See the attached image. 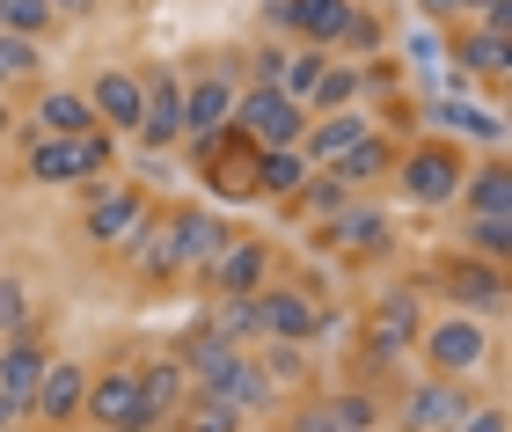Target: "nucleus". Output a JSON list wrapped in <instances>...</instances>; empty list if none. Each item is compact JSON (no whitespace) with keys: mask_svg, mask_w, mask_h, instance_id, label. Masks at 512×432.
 I'll use <instances>...</instances> for the list:
<instances>
[{"mask_svg":"<svg viewBox=\"0 0 512 432\" xmlns=\"http://www.w3.org/2000/svg\"><path fill=\"white\" fill-rule=\"evenodd\" d=\"M110 169H118V140H110V132L30 140V154H22V176H30V184H81V191H96Z\"/></svg>","mask_w":512,"mask_h":432,"instance_id":"nucleus-1","label":"nucleus"},{"mask_svg":"<svg viewBox=\"0 0 512 432\" xmlns=\"http://www.w3.org/2000/svg\"><path fill=\"white\" fill-rule=\"evenodd\" d=\"M461 176H469V154L454 140H417L395 154V191H403V206H454L461 198Z\"/></svg>","mask_w":512,"mask_h":432,"instance_id":"nucleus-2","label":"nucleus"},{"mask_svg":"<svg viewBox=\"0 0 512 432\" xmlns=\"http://www.w3.org/2000/svg\"><path fill=\"white\" fill-rule=\"evenodd\" d=\"M242 88H249L242 81V52L191 66V81H183V140H213V132H227Z\"/></svg>","mask_w":512,"mask_h":432,"instance_id":"nucleus-3","label":"nucleus"},{"mask_svg":"<svg viewBox=\"0 0 512 432\" xmlns=\"http://www.w3.org/2000/svg\"><path fill=\"white\" fill-rule=\"evenodd\" d=\"M491 330L476 323V315H439V323H425L417 330V359H425V374H439V381H469V374H483L491 367Z\"/></svg>","mask_w":512,"mask_h":432,"instance_id":"nucleus-4","label":"nucleus"},{"mask_svg":"<svg viewBox=\"0 0 512 432\" xmlns=\"http://www.w3.org/2000/svg\"><path fill=\"white\" fill-rule=\"evenodd\" d=\"M417 330H425V301H417V286H388L374 301V315H366V367L395 374V367H403V352H417Z\"/></svg>","mask_w":512,"mask_h":432,"instance_id":"nucleus-5","label":"nucleus"},{"mask_svg":"<svg viewBox=\"0 0 512 432\" xmlns=\"http://www.w3.org/2000/svg\"><path fill=\"white\" fill-rule=\"evenodd\" d=\"M227 125H235L256 154H286V147H300V132H308V110H300L286 88H242Z\"/></svg>","mask_w":512,"mask_h":432,"instance_id":"nucleus-6","label":"nucleus"},{"mask_svg":"<svg viewBox=\"0 0 512 432\" xmlns=\"http://www.w3.org/2000/svg\"><path fill=\"white\" fill-rule=\"evenodd\" d=\"M81 418L96 425V432H161V418L147 411V389H139V367H103V374H88Z\"/></svg>","mask_w":512,"mask_h":432,"instance_id":"nucleus-7","label":"nucleus"},{"mask_svg":"<svg viewBox=\"0 0 512 432\" xmlns=\"http://www.w3.org/2000/svg\"><path fill=\"white\" fill-rule=\"evenodd\" d=\"M191 147H198V176L213 184V198H227V206L256 198V169H264V154H256L235 125L213 132V140H191Z\"/></svg>","mask_w":512,"mask_h":432,"instance_id":"nucleus-8","label":"nucleus"},{"mask_svg":"<svg viewBox=\"0 0 512 432\" xmlns=\"http://www.w3.org/2000/svg\"><path fill=\"white\" fill-rule=\"evenodd\" d=\"M161 242H169V257H176V279L183 271H205L220 257L227 242H235V227H227L213 206H176L169 220H161Z\"/></svg>","mask_w":512,"mask_h":432,"instance_id":"nucleus-9","label":"nucleus"},{"mask_svg":"<svg viewBox=\"0 0 512 432\" xmlns=\"http://www.w3.org/2000/svg\"><path fill=\"white\" fill-rule=\"evenodd\" d=\"M249 308H256V337H264V345H308L322 330L315 293H300V286H256Z\"/></svg>","mask_w":512,"mask_h":432,"instance_id":"nucleus-10","label":"nucleus"},{"mask_svg":"<svg viewBox=\"0 0 512 432\" xmlns=\"http://www.w3.org/2000/svg\"><path fill=\"white\" fill-rule=\"evenodd\" d=\"M147 191H132V184H96L88 191V206H81V235L88 242H103V249H125L139 227H147Z\"/></svg>","mask_w":512,"mask_h":432,"instance_id":"nucleus-11","label":"nucleus"},{"mask_svg":"<svg viewBox=\"0 0 512 432\" xmlns=\"http://www.w3.org/2000/svg\"><path fill=\"white\" fill-rule=\"evenodd\" d=\"M198 279H205V293H213V301H249V293L271 279V242H264V235H235L213 264L198 271Z\"/></svg>","mask_w":512,"mask_h":432,"instance_id":"nucleus-12","label":"nucleus"},{"mask_svg":"<svg viewBox=\"0 0 512 432\" xmlns=\"http://www.w3.org/2000/svg\"><path fill=\"white\" fill-rule=\"evenodd\" d=\"M139 81H147V103H139V132L132 140L147 154H169L183 140V74L176 66H154V74H139Z\"/></svg>","mask_w":512,"mask_h":432,"instance_id":"nucleus-13","label":"nucleus"},{"mask_svg":"<svg viewBox=\"0 0 512 432\" xmlns=\"http://www.w3.org/2000/svg\"><path fill=\"white\" fill-rule=\"evenodd\" d=\"M447 59H454V96H469V88H505V66H512V52H505V37L498 30H454V44H447Z\"/></svg>","mask_w":512,"mask_h":432,"instance_id":"nucleus-14","label":"nucleus"},{"mask_svg":"<svg viewBox=\"0 0 512 432\" xmlns=\"http://www.w3.org/2000/svg\"><path fill=\"white\" fill-rule=\"evenodd\" d=\"M461 411H476V403H469V381H439V374L410 381V389H403V403H395L403 432H447Z\"/></svg>","mask_w":512,"mask_h":432,"instance_id":"nucleus-15","label":"nucleus"},{"mask_svg":"<svg viewBox=\"0 0 512 432\" xmlns=\"http://www.w3.org/2000/svg\"><path fill=\"white\" fill-rule=\"evenodd\" d=\"M88 110H96V125L118 140V132H139V103H147V81L132 74V66H96V81L81 88Z\"/></svg>","mask_w":512,"mask_h":432,"instance_id":"nucleus-16","label":"nucleus"},{"mask_svg":"<svg viewBox=\"0 0 512 432\" xmlns=\"http://www.w3.org/2000/svg\"><path fill=\"white\" fill-rule=\"evenodd\" d=\"M439 286H447V301H461L454 315H498L505 308V264H483V257H447L439 264Z\"/></svg>","mask_w":512,"mask_h":432,"instance_id":"nucleus-17","label":"nucleus"},{"mask_svg":"<svg viewBox=\"0 0 512 432\" xmlns=\"http://www.w3.org/2000/svg\"><path fill=\"white\" fill-rule=\"evenodd\" d=\"M388 242H395V227L381 206H366V198H352L337 220H322V249L330 257H388Z\"/></svg>","mask_w":512,"mask_h":432,"instance_id":"nucleus-18","label":"nucleus"},{"mask_svg":"<svg viewBox=\"0 0 512 432\" xmlns=\"http://www.w3.org/2000/svg\"><path fill=\"white\" fill-rule=\"evenodd\" d=\"M366 132H381V118L374 110H337V118H308V132H300V162L308 169H330V162H344Z\"/></svg>","mask_w":512,"mask_h":432,"instance_id":"nucleus-19","label":"nucleus"},{"mask_svg":"<svg viewBox=\"0 0 512 432\" xmlns=\"http://www.w3.org/2000/svg\"><path fill=\"white\" fill-rule=\"evenodd\" d=\"M44 367H52V345H44L37 330H22V337H0V396H8L22 418H30V396H37Z\"/></svg>","mask_w":512,"mask_h":432,"instance_id":"nucleus-20","label":"nucleus"},{"mask_svg":"<svg viewBox=\"0 0 512 432\" xmlns=\"http://www.w3.org/2000/svg\"><path fill=\"white\" fill-rule=\"evenodd\" d=\"M81 403H88V367H81V359H59V352H52V367H44L37 396H30V418H44V425H74Z\"/></svg>","mask_w":512,"mask_h":432,"instance_id":"nucleus-21","label":"nucleus"},{"mask_svg":"<svg viewBox=\"0 0 512 432\" xmlns=\"http://www.w3.org/2000/svg\"><path fill=\"white\" fill-rule=\"evenodd\" d=\"M461 213L512 220V169H505V154H483V162L461 176Z\"/></svg>","mask_w":512,"mask_h":432,"instance_id":"nucleus-22","label":"nucleus"},{"mask_svg":"<svg viewBox=\"0 0 512 432\" xmlns=\"http://www.w3.org/2000/svg\"><path fill=\"white\" fill-rule=\"evenodd\" d=\"M74 132H103L81 88H44L37 96V132L30 140H74Z\"/></svg>","mask_w":512,"mask_h":432,"instance_id":"nucleus-23","label":"nucleus"},{"mask_svg":"<svg viewBox=\"0 0 512 432\" xmlns=\"http://www.w3.org/2000/svg\"><path fill=\"white\" fill-rule=\"evenodd\" d=\"M337 110H366V66L352 59H330L322 81L308 88V118H337Z\"/></svg>","mask_w":512,"mask_h":432,"instance_id":"nucleus-24","label":"nucleus"},{"mask_svg":"<svg viewBox=\"0 0 512 432\" xmlns=\"http://www.w3.org/2000/svg\"><path fill=\"white\" fill-rule=\"evenodd\" d=\"M395 132H366V140L344 154V162H330V176L337 184H352V191H366V184H381V176H395Z\"/></svg>","mask_w":512,"mask_h":432,"instance_id":"nucleus-25","label":"nucleus"},{"mask_svg":"<svg viewBox=\"0 0 512 432\" xmlns=\"http://www.w3.org/2000/svg\"><path fill=\"white\" fill-rule=\"evenodd\" d=\"M139 389H147V411H154L161 425H169V418L183 411V403H191V374H183V352H176V359L161 352L154 367H139Z\"/></svg>","mask_w":512,"mask_h":432,"instance_id":"nucleus-26","label":"nucleus"},{"mask_svg":"<svg viewBox=\"0 0 512 432\" xmlns=\"http://www.w3.org/2000/svg\"><path fill=\"white\" fill-rule=\"evenodd\" d=\"M381 44H388V22H381V8H366V0H359L330 59H352V66H366V59H381Z\"/></svg>","mask_w":512,"mask_h":432,"instance_id":"nucleus-27","label":"nucleus"},{"mask_svg":"<svg viewBox=\"0 0 512 432\" xmlns=\"http://www.w3.org/2000/svg\"><path fill=\"white\" fill-rule=\"evenodd\" d=\"M439 118H447L454 132H461V140H476L483 154H505V118H498V110H476V103H447V110H439Z\"/></svg>","mask_w":512,"mask_h":432,"instance_id":"nucleus-28","label":"nucleus"},{"mask_svg":"<svg viewBox=\"0 0 512 432\" xmlns=\"http://www.w3.org/2000/svg\"><path fill=\"white\" fill-rule=\"evenodd\" d=\"M352 198H359L352 184H337V176H330V169H315V176H308V184H300V191H293V213H308V220H337L344 206H352Z\"/></svg>","mask_w":512,"mask_h":432,"instance_id":"nucleus-29","label":"nucleus"},{"mask_svg":"<svg viewBox=\"0 0 512 432\" xmlns=\"http://www.w3.org/2000/svg\"><path fill=\"white\" fill-rule=\"evenodd\" d=\"M461 257L505 264V257H512V220H491V213H469V220H461Z\"/></svg>","mask_w":512,"mask_h":432,"instance_id":"nucleus-30","label":"nucleus"},{"mask_svg":"<svg viewBox=\"0 0 512 432\" xmlns=\"http://www.w3.org/2000/svg\"><path fill=\"white\" fill-rule=\"evenodd\" d=\"M308 162H300V147H286V154H264V169H256V198H293L300 184H308Z\"/></svg>","mask_w":512,"mask_h":432,"instance_id":"nucleus-31","label":"nucleus"},{"mask_svg":"<svg viewBox=\"0 0 512 432\" xmlns=\"http://www.w3.org/2000/svg\"><path fill=\"white\" fill-rule=\"evenodd\" d=\"M52 22H59L52 0H0V30H8V37L44 44V37H52Z\"/></svg>","mask_w":512,"mask_h":432,"instance_id":"nucleus-32","label":"nucleus"},{"mask_svg":"<svg viewBox=\"0 0 512 432\" xmlns=\"http://www.w3.org/2000/svg\"><path fill=\"white\" fill-rule=\"evenodd\" d=\"M322 66H330V52H308V44H293V52H286V74H278V88H286V96L308 110V88L322 81Z\"/></svg>","mask_w":512,"mask_h":432,"instance_id":"nucleus-33","label":"nucleus"},{"mask_svg":"<svg viewBox=\"0 0 512 432\" xmlns=\"http://www.w3.org/2000/svg\"><path fill=\"white\" fill-rule=\"evenodd\" d=\"M205 330H213L220 345H249V337H256V308L249 301H220L213 315H205Z\"/></svg>","mask_w":512,"mask_h":432,"instance_id":"nucleus-34","label":"nucleus"},{"mask_svg":"<svg viewBox=\"0 0 512 432\" xmlns=\"http://www.w3.org/2000/svg\"><path fill=\"white\" fill-rule=\"evenodd\" d=\"M30 330V286L15 271H0V337H22Z\"/></svg>","mask_w":512,"mask_h":432,"instance_id":"nucleus-35","label":"nucleus"},{"mask_svg":"<svg viewBox=\"0 0 512 432\" xmlns=\"http://www.w3.org/2000/svg\"><path fill=\"white\" fill-rule=\"evenodd\" d=\"M176 432H242V418L227 411V403H213V396H191V418H169Z\"/></svg>","mask_w":512,"mask_h":432,"instance_id":"nucleus-36","label":"nucleus"},{"mask_svg":"<svg viewBox=\"0 0 512 432\" xmlns=\"http://www.w3.org/2000/svg\"><path fill=\"white\" fill-rule=\"evenodd\" d=\"M37 59H44V52H37L30 37H8V30H0V88H8V81H30Z\"/></svg>","mask_w":512,"mask_h":432,"instance_id":"nucleus-37","label":"nucleus"},{"mask_svg":"<svg viewBox=\"0 0 512 432\" xmlns=\"http://www.w3.org/2000/svg\"><path fill=\"white\" fill-rule=\"evenodd\" d=\"M330 411L352 425V432H381V403L366 396V389H344V396H330Z\"/></svg>","mask_w":512,"mask_h":432,"instance_id":"nucleus-38","label":"nucleus"},{"mask_svg":"<svg viewBox=\"0 0 512 432\" xmlns=\"http://www.w3.org/2000/svg\"><path fill=\"white\" fill-rule=\"evenodd\" d=\"M403 52L417 59V74H439V59H447V44H439V30H425V22H410V30H403Z\"/></svg>","mask_w":512,"mask_h":432,"instance_id":"nucleus-39","label":"nucleus"},{"mask_svg":"<svg viewBox=\"0 0 512 432\" xmlns=\"http://www.w3.org/2000/svg\"><path fill=\"white\" fill-rule=\"evenodd\" d=\"M286 432H352V425H344L337 411H330V403H300V411H293V425Z\"/></svg>","mask_w":512,"mask_h":432,"instance_id":"nucleus-40","label":"nucleus"},{"mask_svg":"<svg viewBox=\"0 0 512 432\" xmlns=\"http://www.w3.org/2000/svg\"><path fill=\"white\" fill-rule=\"evenodd\" d=\"M447 432H512V425H505V411H498V403H483V411H461Z\"/></svg>","mask_w":512,"mask_h":432,"instance_id":"nucleus-41","label":"nucleus"},{"mask_svg":"<svg viewBox=\"0 0 512 432\" xmlns=\"http://www.w3.org/2000/svg\"><path fill=\"white\" fill-rule=\"evenodd\" d=\"M476 30H512V0H476Z\"/></svg>","mask_w":512,"mask_h":432,"instance_id":"nucleus-42","label":"nucleus"},{"mask_svg":"<svg viewBox=\"0 0 512 432\" xmlns=\"http://www.w3.org/2000/svg\"><path fill=\"white\" fill-rule=\"evenodd\" d=\"M417 15H425V30H439V22H461V0H417Z\"/></svg>","mask_w":512,"mask_h":432,"instance_id":"nucleus-43","label":"nucleus"},{"mask_svg":"<svg viewBox=\"0 0 512 432\" xmlns=\"http://www.w3.org/2000/svg\"><path fill=\"white\" fill-rule=\"evenodd\" d=\"M15 418H22V411H15V403H8V396H0V432H15Z\"/></svg>","mask_w":512,"mask_h":432,"instance_id":"nucleus-44","label":"nucleus"},{"mask_svg":"<svg viewBox=\"0 0 512 432\" xmlns=\"http://www.w3.org/2000/svg\"><path fill=\"white\" fill-rule=\"evenodd\" d=\"M8 125H15V110H8V96H0V140H8Z\"/></svg>","mask_w":512,"mask_h":432,"instance_id":"nucleus-45","label":"nucleus"},{"mask_svg":"<svg viewBox=\"0 0 512 432\" xmlns=\"http://www.w3.org/2000/svg\"><path fill=\"white\" fill-rule=\"evenodd\" d=\"M461 8H476V0H461Z\"/></svg>","mask_w":512,"mask_h":432,"instance_id":"nucleus-46","label":"nucleus"},{"mask_svg":"<svg viewBox=\"0 0 512 432\" xmlns=\"http://www.w3.org/2000/svg\"><path fill=\"white\" fill-rule=\"evenodd\" d=\"M88 432H96V425H88Z\"/></svg>","mask_w":512,"mask_h":432,"instance_id":"nucleus-47","label":"nucleus"}]
</instances>
